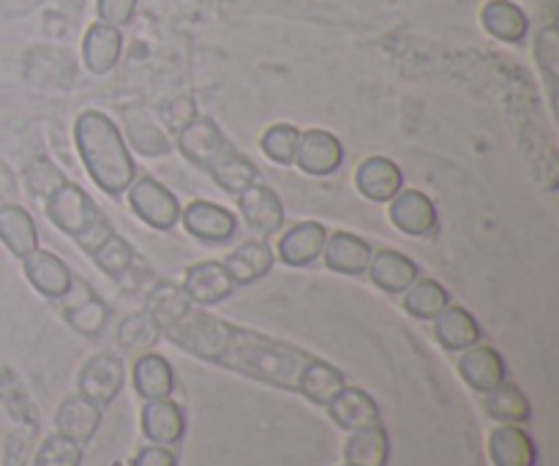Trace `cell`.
I'll return each instance as SVG.
<instances>
[{"label": "cell", "instance_id": "obj_38", "mask_svg": "<svg viewBox=\"0 0 559 466\" xmlns=\"http://www.w3.org/2000/svg\"><path fill=\"white\" fill-rule=\"evenodd\" d=\"M82 464V445L66 440V437L55 434L49 437L36 453L33 466H80Z\"/></svg>", "mask_w": 559, "mask_h": 466}, {"label": "cell", "instance_id": "obj_25", "mask_svg": "<svg viewBox=\"0 0 559 466\" xmlns=\"http://www.w3.org/2000/svg\"><path fill=\"white\" fill-rule=\"evenodd\" d=\"M134 391L140 393V398L145 402H156V398H169L175 387V374L173 366L167 358L156 353H145L136 358L134 363Z\"/></svg>", "mask_w": 559, "mask_h": 466}, {"label": "cell", "instance_id": "obj_24", "mask_svg": "<svg viewBox=\"0 0 559 466\" xmlns=\"http://www.w3.org/2000/svg\"><path fill=\"white\" fill-rule=\"evenodd\" d=\"M273 249L265 240H249L240 249H235L233 254L224 260V267L233 276L235 287H246V284H254L260 278H265L273 267Z\"/></svg>", "mask_w": 559, "mask_h": 466}, {"label": "cell", "instance_id": "obj_2", "mask_svg": "<svg viewBox=\"0 0 559 466\" xmlns=\"http://www.w3.org/2000/svg\"><path fill=\"white\" fill-rule=\"evenodd\" d=\"M76 151L93 183L118 196L134 183L136 167L118 126L104 112H82L74 126Z\"/></svg>", "mask_w": 559, "mask_h": 466}, {"label": "cell", "instance_id": "obj_32", "mask_svg": "<svg viewBox=\"0 0 559 466\" xmlns=\"http://www.w3.org/2000/svg\"><path fill=\"white\" fill-rule=\"evenodd\" d=\"M445 306H451V295L435 278H420L404 292V311L415 320H435Z\"/></svg>", "mask_w": 559, "mask_h": 466}, {"label": "cell", "instance_id": "obj_37", "mask_svg": "<svg viewBox=\"0 0 559 466\" xmlns=\"http://www.w3.org/2000/svg\"><path fill=\"white\" fill-rule=\"evenodd\" d=\"M300 131L289 123L271 126L262 136V151L276 164H295V151H298Z\"/></svg>", "mask_w": 559, "mask_h": 466}, {"label": "cell", "instance_id": "obj_39", "mask_svg": "<svg viewBox=\"0 0 559 466\" xmlns=\"http://www.w3.org/2000/svg\"><path fill=\"white\" fill-rule=\"evenodd\" d=\"M136 0H98V14L109 25H123L134 11Z\"/></svg>", "mask_w": 559, "mask_h": 466}, {"label": "cell", "instance_id": "obj_36", "mask_svg": "<svg viewBox=\"0 0 559 466\" xmlns=\"http://www.w3.org/2000/svg\"><path fill=\"white\" fill-rule=\"evenodd\" d=\"M93 260H96V265L102 267L107 276L118 278L123 276V273L131 267V262H134V249L129 246V240L118 238V235L112 232L102 246H98Z\"/></svg>", "mask_w": 559, "mask_h": 466}, {"label": "cell", "instance_id": "obj_21", "mask_svg": "<svg viewBox=\"0 0 559 466\" xmlns=\"http://www.w3.org/2000/svg\"><path fill=\"white\" fill-rule=\"evenodd\" d=\"M325 265L333 273H344V276H360L369 271L371 262V246L364 238L353 232H336L325 240Z\"/></svg>", "mask_w": 559, "mask_h": 466}, {"label": "cell", "instance_id": "obj_19", "mask_svg": "<svg viewBox=\"0 0 559 466\" xmlns=\"http://www.w3.org/2000/svg\"><path fill=\"white\" fill-rule=\"evenodd\" d=\"M328 232L322 224L304 222L295 224L278 243V260L289 267H306L311 262L320 260L322 249H325Z\"/></svg>", "mask_w": 559, "mask_h": 466}, {"label": "cell", "instance_id": "obj_3", "mask_svg": "<svg viewBox=\"0 0 559 466\" xmlns=\"http://www.w3.org/2000/svg\"><path fill=\"white\" fill-rule=\"evenodd\" d=\"M47 216L55 227L71 235L80 243V249L91 256L112 235V227H109L107 216L96 207V202L87 196L85 189L69 183V180H63L47 196Z\"/></svg>", "mask_w": 559, "mask_h": 466}, {"label": "cell", "instance_id": "obj_34", "mask_svg": "<svg viewBox=\"0 0 559 466\" xmlns=\"http://www.w3.org/2000/svg\"><path fill=\"white\" fill-rule=\"evenodd\" d=\"M126 134H129L134 151L142 153V156L156 158L167 156V153L173 151L167 134H164L147 115H129V118H126Z\"/></svg>", "mask_w": 559, "mask_h": 466}, {"label": "cell", "instance_id": "obj_31", "mask_svg": "<svg viewBox=\"0 0 559 466\" xmlns=\"http://www.w3.org/2000/svg\"><path fill=\"white\" fill-rule=\"evenodd\" d=\"M484 409L489 418L500 420V423H511V426L527 423L530 415H533L530 398L524 396L522 387L508 385V382H502L500 387H495L491 393H486Z\"/></svg>", "mask_w": 559, "mask_h": 466}, {"label": "cell", "instance_id": "obj_18", "mask_svg": "<svg viewBox=\"0 0 559 466\" xmlns=\"http://www.w3.org/2000/svg\"><path fill=\"white\" fill-rule=\"evenodd\" d=\"M25 276L38 292L55 300L63 298V295L71 289V282H74L69 265H66L60 256L49 254V251H41V249L31 251V254L25 256Z\"/></svg>", "mask_w": 559, "mask_h": 466}, {"label": "cell", "instance_id": "obj_6", "mask_svg": "<svg viewBox=\"0 0 559 466\" xmlns=\"http://www.w3.org/2000/svg\"><path fill=\"white\" fill-rule=\"evenodd\" d=\"M180 218H183V227L191 238L213 246L229 243L235 229H238V218L227 207L213 205V202L205 200L189 202V207H180Z\"/></svg>", "mask_w": 559, "mask_h": 466}, {"label": "cell", "instance_id": "obj_33", "mask_svg": "<svg viewBox=\"0 0 559 466\" xmlns=\"http://www.w3.org/2000/svg\"><path fill=\"white\" fill-rule=\"evenodd\" d=\"M484 25L491 36L502 38V41H519L527 31V16L508 0H495L484 9Z\"/></svg>", "mask_w": 559, "mask_h": 466}, {"label": "cell", "instance_id": "obj_27", "mask_svg": "<svg viewBox=\"0 0 559 466\" xmlns=\"http://www.w3.org/2000/svg\"><path fill=\"white\" fill-rule=\"evenodd\" d=\"M388 431L377 426L353 431L347 447H344V462L347 466H388Z\"/></svg>", "mask_w": 559, "mask_h": 466}, {"label": "cell", "instance_id": "obj_12", "mask_svg": "<svg viewBox=\"0 0 559 466\" xmlns=\"http://www.w3.org/2000/svg\"><path fill=\"white\" fill-rule=\"evenodd\" d=\"M142 434L153 445H178L186 434V415L173 398H156L142 407Z\"/></svg>", "mask_w": 559, "mask_h": 466}, {"label": "cell", "instance_id": "obj_9", "mask_svg": "<svg viewBox=\"0 0 559 466\" xmlns=\"http://www.w3.org/2000/svg\"><path fill=\"white\" fill-rule=\"evenodd\" d=\"M63 316L82 336H98L107 325V306L87 287L85 282H71V289L63 295Z\"/></svg>", "mask_w": 559, "mask_h": 466}, {"label": "cell", "instance_id": "obj_10", "mask_svg": "<svg viewBox=\"0 0 559 466\" xmlns=\"http://www.w3.org/2000/svg\"><path fill=\"white\" fill-rule=\"evenodd\" d=\"M391 222L413 238H426L437 227V207L424 191L407 189L399 191L391 200Z\"/></svg>", "mask_w": 559, "mask_h": 466}, {"label": "cell", "instance_id": "obj_14", "mask_svg": "<svg viewBox=\"0 0 559 466\" xmlns=\"http://www.w3.org/2000/svg\"><path fill=\"white\" fill-rule=\"evenodd\" d=\"M328 415H331L333 423L344 431H358L366 426L380 423V407H377L374 398L369 396L360 387H347L344 385L336 396L328 404Z\"/></svg>", "mask_w": 559, "mask_h": 466}, {"label": "cell", "instance_id": "obj_7", "mask_svg": "<svg viewBox=\"0 0 559 466\" xmlns=\"http://www.w3.org/2000/svg\"><path fill=\"white\" fill-rule=\"evenodd\" d=\"M344 162V147L331 131L311 129L306 134H300L298 151H295V164L304 169L306 175H314V178H325L333 175Z\"/></svg>", "mask_w": 559, "mask_h": 466}, {"label": "cell", "instance_id": "obj_22", "mask_svg": "<svg viewBox=\"0 0 559 466\" xmlns=\"http://www.w3.org/2000/svg\"><path fill=\"white\" fill-rule=\"evenodd\" d=\"M489 456L495 466H535L538 451L524 429L511 423H502L489 437Z\"/></svg>", "mask_w": 559, "mask_h": 466}, {"label": "cell", "instance_id": "obj_11", "mask_svg": "<svg viewBox=\"0 0 559 466\" xmlns=\"http://www.w3.org/2000/svg\"><path fill=\"white\" fill-rule=\"evenodd\" d=\"M459 374L462 380L473 387L475 393H491L495 387H500L506 382V360L497 353L495 347H475L464 349V355L459 358Z\"/></svg>", "mask_w": 559, "mask_h": 466}, {"label": "cell", "instance_id": "obj_30", "mask_svg": "<svg viewBox=\"0 0 559 466\" xmlns=\"http://www.w3.org/2000/svg\"><path fill=\"white\" fill-rule=\"evenodd\" d=\"M191 309V298L186 295L183 287L178 284H158L151 295H147L145 314L156 322L158 331H167L169 325L180 320L186 311Z\"/></svg>", "mask_w": 559, "mask_h": 466}, {"label": "cell", "instance_id": "obj_4", "mask_svg": "<svg viewBox=\"0 0 559 466\" xmlns=\"http://www.w3.org/2000/svg\"><path fill=\"white\" fill-rule=\"evenodd\" d=\"M129 205L147 227L153 229H173L180 218V202L175 200L173 191L153 178H134L129 186Z\"/></svg>", "mask_w": 559, "mask_h": 466}, {"label": "cell", "instance_id": "obj_40", "mask_svg": "<svg viewBox=\"0 0 559 466\" xmlns=\"http://www.w3.org/2000/svg\"><path fill=\"white\" fill-rule=\"evenodd\" d=\"M131 466H178L175 453L164 445H147L134 456Z\"/></svg>", "mask_w": 559, "mask_h": 466}, {"label": "cell", "instance_id": "obj_28", "mask_svg": "<svg viewBox=\"0 0 559 466\" xmlns=\"http://www.w3.org/2000/svg\"><path fill=\"white\" fill-rule=\"evenodd\" d=\"M207 172H211V178L216 180L227 194H243L249 186L257 183V175H260L254 164H251L243 153L235 151L233 145L218 156V162L213 164Z\"/></svg>", "mask_w": 559, "mask_h": 466}, {"label": "cell", "instance_id": "obj_16", "mask_svg": "<svg viewBox=\"0 0 559 466\" xmlns=\"http://www.w3.org/2000/svg\"><path fill=\"white\" fill-rule=\"evenodd\" d=\"M240 196V213H243L246 224L260 235H273L282 229L284 224V205L282 196L267 186L254 183L243 191Z\"/></svg>", "mask_w": 559, "mask_h": 466}, {"label": "cell", "instance_id": "obj_1", "mask_svg": "<svg viewBox=\"0 0 559 466\" xmlns=\"http://www.w3.org/2000/svg\"><path fill=\"white\" fill-rule=\"evenodd\" d=\"M164 333L175 347L205 363L222 366L271 387L300 393L317 407H328L331 398L347 385L336 366L314 358L306 349L229 325L207 311H197L194 306Z\"/></svg>", "mask_w": 559, "mask_h": 466}, {"label": "cell", "instance_id": "obj_13", "mask_svg": "<svg viewBox=\"0 0 559 466\" xmlns=\"http://www.w3.org/2000/svg\"><path fill=\"white\" fill-rule=\"evenodd\" d=\"M186 295L191 303L216 306L235 292V282L227 273L224 262H200L186 271Z\"/></svg>", "mask_w": 559, "mask_h": 466}, {"label": "cell", "instance_id": "obj_20", "mask_svg": "<svg viewBox=\"0 0 559 466\" xmlns=\"http://www.w3.org/2000/svg\"><path fill=\"white\" fill-rule=\"evenodd\" d=\"M435 336L448 353H464L480 342V325L462 306H445L435 316Z\"/></svg>", "mask_w": 559, "mask_h": 466}, {"label": "cell", "instance_id": "obj_35", "mask_svg": "<svg viewBox=\"0 0 559 466\" xmlns=\"http://www.w3.org/2000/svg\"><path fill=\"white\" fill-rule=\"evenodd\" d=\"M158 336H162V331H158L156 322H153L147 314L129 316V320H126L118 331L120 347H123V353H129V355L151 353V349L156 347Z\"/></svg>", "mask_w": 559, "mask_h": 466}, {"label": "cell", "instance_id": "obj_29", "mask_svg": "<svg viewBox=\"0 0 559 466\" xmlns=\"http://www.w3.org/2000/svg\"><path fill=\"white\" fill-rule=\"evenodd\" d=\"M120 58V31L109 22H98L87 31L85 63L93 74H107Z\"/></svg>", "mask_w": 559, "mask_h": 466}, {"label": "cell", "instance_id": "obj_17", "mask_svg": "<svg viewBox=\"0 0 559 466\" xmlns=\"http://www.w3.org/2000/svg\"><path fill=\"white\" fill-rule=\"evenodd\" d=\"M355 186L369 202H391L402 191L404 175L391 158L371 156L355 172Z\"/></svg>", "mask_w": 559, "mask_h": 466}, {"label": "cell", "instance_id": "obj_15", "mask_svg": "<svg viewBox=\"0 0 559 466\" xmlns=\"http://www.w3.org/2000/svg\"><path fill=\"white\" fill-rule=\"evenodd\" d=\"M98 426H102V407L87 402L80 393L63 398V404L58 407V415H55V429H58V434L76 442V445L91 442L96 437Z\"/></svg>", "mask_w": 559, "mask_h": 466}, {"label": "cell", "instance_id": "obj_26", "mask_svg": "<svg viewBox=\"0 0 559 466\" xmlns=\"http://www.w3.org/2000/svg\"><path fill=\"white\" fill-rule=\"evenodd\" d=\"M0 240L14 256L25 260L38 249V229L31 213L20 205H0Z\"/></svg>", "mask_w": 559, "mask_h": 466}, {"label": "cell", "instance_id": "obj_23", "mask_svg": "<svg viewBox=\"0 0 559 466\" xmlns=\"http://www.w3.org/2000/svg\"><path fill=\"white\" fill-rule=\"evenodd\" d=\"M369 276L371 282H374L380 289H385V292L402 295L418 282V265H415L409 256L388 249V251H380V254H371Z\"/></svg>", "mask_w": 559, "mask_h": 466}, {"label": "cell", "instance_id": "obj_8", "mask_svg": "<svg viewBox=\"0 0 559 466\" xmlns=\"http://www.w3.org/2000/svg\"><path fill=\"white\" fill-rule=\"evenodd\" d=\"M178 147L191 164L211 169L218 162V156L227 151L229 142L224 140L222 129L211 118H194L178 131Z\"/></svg>", "mask_w": 559, "mask_h": 466}, {"label": "cell", "instance_id": "obj_5", "mask_svg": "<svg viewBox=\"0 0 559 466\" xmlns=\"http://www.w3.org/2000/svg\"><path fill=\"white\" fill-rule=\"evenodd\" d=\"M126 382V363L118 355H93L80 371V380H76V387H80V396H85L87 402H93L96 407H107L115 398L120 396Z\"/></svg>", "mask_w": 559, "mask_h": 466}]
</instances>
